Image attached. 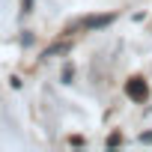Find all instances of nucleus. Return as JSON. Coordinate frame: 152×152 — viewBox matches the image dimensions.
Here are the masks:
<instances>
[{"mask_svg":"<svg viewBox=\"0 0 152 152\" xmlns=\"http://www.w3.org/2000/svg\"><path fill=\"white\" fill-rule=\"evenodd\" d=\"M125 93H128L131 102H140V104H143V102L149 99V84H146L143 78H131V81L125 84Z\"/></svg>","mask_w":152,"mask_h":152,"instance_id":"f257e3e1","label":"nucleus"},{"mask_svg":"<svg viewBox=\"0 0 152 152\" xmlns=\"http://www.w3.org/2000/svg\"><path fill=\"white\" fill-rule=\"evenodd\" d=\"M113 18L116 15H87L84 18V30H102V27H107V24H113Z\"/></svg>","mask_w":152,"mask_h":152,"instance_id":"f03ea898","label":"nucleus"},{"mask_svg":"<svg viewBox=\"0 0 152 152\" xmlns=\"http://www.w3.org/2000/svg\"><path fill=\"white\" fill-rule=\"evenodd\" d=\"M119 143H122L119 134H110V137H107V146H119Z\"/></svg>","mask_w":152,"mask_h":152,"instance_id":"7ed1b4c3","label":"nucleus"},{"mask_svg":"<svg viewBox=\"0 0 152 152\" xmlns=\"http://www.w3.org/2000/svg\"><path fill=\"white\" fill-rule=\"evenodd\" d=\"M140 140H143V143H152V131H143V134H140Z\"/></svg>","mask_w":152,"mask_h":152,"instance_id":"20e7f679","label":"nucleus"}]
</instances>
